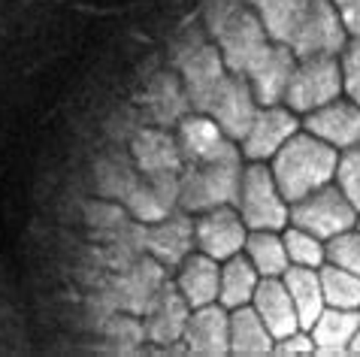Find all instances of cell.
Listing matches in <instances>:
<instances>
[{
	"label": "cell",
	"mask_w": 360,
	"mask_h": 357,
	"mask_svg": "<svg viewBox=\"0 0 360 357\" xmlns=\"http://www.w3.org/2000/svg\"><path fill=\"white\" fill-rule=\"evenodd\" d=\"M239 176H243V152L239 143L227 140L215 155L203 161H188L179 170V209L188 215L227 206L236 200Z\"/></svg>",
	"instance_id": "1"
},
{
	"label": "cell",
	"mask_w": 360,
	"mask_h": 357,
	"mask_svg": "<svg viewBox=\"0 0 360 357\" xmlns=\"http://www.w3.org/2000/svg\"><path fill=\"white\" fill-rule=\"evenodd\" d=\"M336 161L339 152L333 145L321 143L318 136L306 134L303 127L288 140L278 152L269 157V170H273V178L278 185V191L288 203L300 200V197L318 191L333 182L336 173Z\"/></svg>",
	"instance_id": "2"
},
{
	"label": "cell",
	"mask_w": 360,
	"mask_h": 357,
	"mask_svg": "<svg viewBox=\"0 0 360 357\" xmlns=\"http://www.w3.org/2000/svg\"><path fill=\"white\" fill-rule=\"evenodd\" d=\"M236 212L248 231H278L282 233L291 224V203L278 191L273 170L266 161H248L243 164L236 191Z\"/></svg>",
	"instance_id": "3"
},
{
	"label": "cell",
	"mask_w": 360,
	"mask_h": 357,
	"mask_svg": "<svg viewBox=\"0 0 360 357\" xmlns=\"http://www.w3.org/2000/svg\"><path fill=\"white\" fill-rule=\"evenodd\" d=\"M342 97V73H339L336 55H309L297 58L291 82L285 88L282 103L297 115H306L312 109Z\"/></svg>",
	"instance_id": "4"
},
{
	"label": "cell",
	"mask_w": 360,
	"mask_h": 357,
	"mask_svg": "<svg viewBox=\"0 0 360 357\" xmlns=\"http://www.w3.org/2000/svg\"><path fill=\"white\" fill-rule=\"evenodd\" d=\"M176 67H179V79H182V88L188 94L191 109L194 112H206L218 82H221L227 73L224 58L218 52L215 39H206L203 34H191L179 46Z\"/></svg>",
	"instance_id": "5"
},
{
	"label": "cell",
	"mask_w": 360,
	"mask_h": 357,
	"mask_svg": "<svg viewBox=\"0 0 360 357\" xmlns=\"http://www.w3.org/2000/svg\"><path fill=\"white\" fill-rule=\"evenodd\" d=\"M291 224L303 227V231L315 233L321 242H327L330 236L352 231L357 224V209L345 200V194L330 182V185L318 188V191L291 203Z\"/></svg>",
	"instance_id": "6"
},
{
	"label": "cell",
	"mask_w": 360,
	"mask_h": 357,
	"mask_svg": "<svg viewBox=\"0 0 360 357\" xmlns=\"http://www.w3.org/2000/svg\"><path fill=\"white\" fill-rule=\"evenodd\" d=\"M212 39H215L218 52H221V58H224L227 70L243 73V76L248 73V67L266 52V46L273 43L264 22L257 18V13L245 4L239 6L221 27H218V34Z\"/></svg>",
	"instance_id": "7"
},
{
	"label": "cell",
	"mask_w": 360,
	"mask_h": 357,
	"mask_svg": "<svg viewBox=\"0 0 360 357\" xmlns=\"http://www.w3.org/2000/svg\"><path fill=\"white\" fill-rule=\"evenodd\" d=\"M257 106L261 103L255 100V91H252V85H248V79L243 73L227 70L215 88L212 100L206 106V115H212V122L221 127V134L227 140L239 143L248 134V127H252Z\"/></svg>",
	"instance_id": "8"
},
{
	"label": "cell",
	"mask_w": 360,
	"mask_h": 357,
	"mask_svg": "<svg viewBox=\"0 0 360 357\" xmlns=\"http://www.w3.org/2000/svg\"><path fill=\"white\" fill-rule=\"evenodd\" d=\"M348 39V31L342 25V18L333 9L330 0H312L306 9V15L300 18L294 37L288 39L291 52L297 58L309 55H339Z\"/></svg>",
	"instance_id": "9"
},
{
	"label": "cell",
	"mask_w": 360,
	"mask_h": 357,
	"mask_svg": "<svg viewBox=\"0 0 360 357\" xmlns=\"http://www.w3.org/2000/svg\"><path fill=\"white\" fill-rule=\"evenodd\" d=\"M245 236H248V227L243 224L233 203L194 215V249L215 257L218 264L243 252Z\"/></svg>",
	"instance_id": "10"
},
{
	"label": "cell",
	"mask_w": 360,
	"mask_h": 357,
	"mask_svg": "<svg viewBox=\"0 0 360 357\" xmlns=\"http://www.w3.org/2000/svg\"><path fill=\"white\" fill-rule=\"evenodd\" d=\"M297 131H300V115L291 112L285 103L257 106L252 127L239 140V152H243L245 161H269Z\"/></svg>",
	"instance_id": "11"
},
{
	"label": "cell",
	"mask_w": 360,
	"mask_h": 357,
	"mask_svg": "<svg viewBox=\"0 0 360 357\" xmlns=\"http://www.w3.org/2000/svg\"><path fill=\"white\" fill-rule=\"evenodd\" d=\"M300 127L306 134L318 136L321 143L333 145L336 152H342V148H352L360 143V106L342 94L336 100L306 112L300 118Z\"/></svg>",
	"instance_id": "12"
},
{
	"label": "cell",
	"mask_w": 360,
	"mask_h": 357,
	"mask_svg": "<svg viewBox=\"0 0 360 357\" xmlns=\"http://www.w3.org/2000/svg\"><path fill=\"white\" fill-rule=\"evenodd\" d=\"M182 342L188 354L227 357L230 354V309H224L221 303H206L191 309Z\"/></svg>",
	"instance_id": "13"
},
{
	"label": "cell",
	"mask_w": 360,
	"mask_h": 357,
	"mask_svg": "<svg viewBox=\"0 0 360 357\" xmlns=\"http://www.w3.org/2000/svg\"><path fill=\"white\" fill-rule=\"evenodd\" d=\"M127 212L143 224H155L179 209V173H139L127 194Z\"/></svg>",
	"instance_id": "14"
},
{
	"label": "cell",
	"mask_w": 360,
	"mask_h": 357,
	"mask_svg": "<svg viewBox=\"0 0 360 357\" xmlns=\"http://www.w3.org/2000/svg\"><path fill=\"white\" fill-rule=\"evenodd\" d=\"M188 315H191V306L185 303V297L176 291V285H164L161 291L155 294V300L148 303V309L143 312V330L146 339L158 345V351L169 349V345L182 342Z\"/></svg>",
	"instance_id": "15"
},
{
	"label": "cell",
	"mask_w": 360,
	"mask_h": 357,
	"mask_svg": "<svg viewBox=\"0 0 360 357\" xmlns=\"http://www.w3.org/2000/svg\"><path fill=\"white\" fill-rule=\"evenodd\" d=\"M294 64H297V55L291 52L288 43H269L266 52L257 58V61L248 67V85L255 91V100L261 106H273V103H282L285 97V88L291 82V73H294Z\"/></svg>",
	"instance_id": "16"
},
{
	"label": "cell",
	"mask_w": 360,
	"mask_h": 357,
	"mask_svg": "<svg viewBox=\"0 0 360 357\" xmlns=\"http://www.w3.org/2000/svg\"><path fill=\"white\" fill-rule=\"evenodd\" d=\"M143 245L152 252L161 264L179 266L194 249V215L188 212H173L155 224H146L143 231Z\"/></svg>",
	"instance_id": "17"
},
{
	"label": "cell",
	"mask_w": 360,
	"mask_h": 357,
	"mask_svg": "<svg viewBox=\"0 0 360 357\" xmlns=\"http://www.w3.org/2000/svg\"><path fill=\"white\" fill-rule=\"evenodd\" d=\"M131 161L139 173H179L182 152L169 127H139L131 140Z\"/></svg>",
	"instance_id": "18"
},
{
	"label": "cell",
	"mask_w": 360,
	"mask_h": 357,
	"mask_svg": "<svg viewBox=\"0 0 360 357\" xmlns=\"http://www.w3.org/2000/svg\"><path fill=\"white\" fill-rule=\"evenodd\" d=\"M252 306L261 315V321L266 324V330L273 333V339H282V336L300 330L297 309L291 303V294H288L282 275H261V282H257L252 294Z\"/></svg>",
	"instance_id": "19"
},
{
	"label": "cell",
	"mask_w": 360,
	"mask_h": 357,
	"mask_svg": "<svg viewBox=\"0 0 360 357\" xmlns=\"http://www.w3.org/2000/svg\"><path fill=\"white\" fill-rule=\"evenodd\" d=\"M218 279H221V264L203 252H191L179 264L176 291L185 297L191 309H197L206 303H218Z\"/></svg>",
	"instance_id": "20"
},
{
	"label": "cell",
	"mask_w": 360,
	"mask_h": 357,
	"mask_svg": "<svg viewBox=\"0 0 360 357\" xmlns=\"http://www.w3.org/2000/svg\"><path fill=\"white\" fill-rule=\"evenodd\" d=\"M143 109H146V115L152 124L176 127L182 122V115L191 112V103H188L182 79L176 73H158L143 94Z\"/></svg>",
	"instance_id": "21"
},
{
	"label": "cell",
	"mask_w": 360,
	"mask_h": 357,
	"mask_svg": "<svg viewBox=\"0 0 360 357\" xmlns=\"http://www.w3.org/2000/svg\"><path fill=\"white\" fill-rule=\"evenodd\" d=\"M360 327V309H336L324 306L315 324L309 327V336L315 342V357H345L348 342Z\"/></svg>",
	"instance_id": "22"
},
{
	"label": "cell",
	"mask_w": 360,
	"mask_h": 357,
	"mask_svg": "<svg viewBox=\"0 0 360 357\" xmlns=\"http://www.w3.org/2000/svg\"><path fill=\"white\" fill-rule=\"evenodd\" d=\"M273 333L266 330L261 315L252 303L230 309V354L233 357H269L273 354Z\"/></svg>",
	"instance_id": "23"
},
{
	"label": "cell",
	"mask_w": 360,
	"mask_h": 357,
	"mask_svg": "<svg viewBox=\"0 0 360 357\" xmlns=\"http://www.w3.org/2000/svg\"><path fill=\"white\" fill-rule=\"evenodd\" d=\"M176 143H179V152H182V164H188V161H203V157L215 155L227 143V136L212 122V115L191 109L176 124Z\"/></svg>",
	"instance_id": "24"
},
{
	"label": "cell",
	"mask_w": 360,
	"mask_h": 357,
	"mask_svg": "<svg viewBox=\"0 0 360 357\" xmlns=\"http://www.w3.org/2000/svg\"><path fill=\"white\" fill-rule=\"evenodd\" d=\"M282 282L291 294V303L297 309V318H300V327L309 330L315 324V318L321 315L324 309V294H321V279H318V270L312 266H288L282 273Z\"/></svg>",
	"instance_id": "25"
},
{
	"label": "cell",
	"mask_w": 360,
	"mask_h": 357,
	"mask_svg": "<svg viewBox=\"0 0 360 357\" xmlns=\"http://www.w3.org/2000/svg\"><path fill=\"white\" fill-rule=\"evenodd\" d=\"M257 282H261V273L252 266V261L239 252L233 257L221 261V279H218V303L224 309H236V306L252 303V294Z\"/></svg>",
	"instance_id": "26"
},
{
	"label": "cell",
	"mask_w": 360,
	"mask_h": 357,
	"mask_svg": "<svg viewBox=\"0 0 360 357\" xmlns=\"http://www.w3.org/2000/svg\"><path fill=\"white\" fill-rule=\"evenodd\" d=\"M248 6L257 13V18L264 22L269 39L276 43H288L294 37L300 18L306 15V9L312 0H245Z\"/></svg>",
	"instance_id": "27"
},
{
	"label": "cell",
	"mask_w": 360,
	"mask_h": 357,
	"mask_svg": "<svg viewBox=\"0 0 360 357\" xmlns=\"http://www.w3.org/2000/svg\"><path fill=\"white\" fill-rule=\"evenodd\" d=\"M243 254L252 261V266L261 275H282L291 266L278 231H248Z\"/></svg>",
	"instance_id": "28"
},
{
	"label": "cell",
	"mask_w": 360,
	"mask_h": 357,
	"mask_svg": "<svg viewBox=\"0 0 360 357\" xmlns=\"http://www.w3.org/2000/svg\"><path fill=\"white\" fill-rule=\"evenodd\" d=\"M318 279H321L324 306H336V309H360V275L324 261L321 266H318Z\"/></svg>",
	"instance_id": "29"
},
{
	"label": "cell",
	"mask_w": 360,
	"mask_h": 357,
	"mask_svg": "<svg viewBox=\"0 0 360 357\" xmlns=\"http://www.w3.org/2000/svg\"><path fill=\"white\" fill-rule=\"evenodd\" d=\"M139 170L131 164H122L118 157H106V161L97 164V191L103 197H112V200H127L131 188L136 185Z\"/></svg>",
	"instance_id": "30"
},
{
	"label": "cell",
	"mask_w": 360,
	"mask_h": 357,
	"mask_svg": "<svg viewBox=\"0 0 360 357\" xmlns=\"http://www.w3.org/2000/svg\"><path fill=\"white\" fill-rule=\"evenodd\" d=\"M282 242H285L288 261L294 266H312V270H318L324 264V242L315 233L303 231V227L288 224L282 231Z\"/></svg>",
	"instance_id": "31"
},
{
	"label": "cell",
	"mask_w": 360,
	"mask_h": 357,
	"mask_svg": "<svg viewBox=\"0 0 360 357\" xmlns=\"http://www.w3.org/2000/svg\"><path fill=\"white\" fill-rule=\"evenodd\" d=\"M324 261L360 275V231L357 227L330 236V240L324 242Z\"/></svg>",
	"instance_id": "32"
},
{
	"label": "cell",
	"mask_w": 360,
	"mask_h": 357,
	"mask_svg": "<svg viewBox=\"0 0 360 357\" xmlns=\"http://www.w3.org/2000/svg\"><path fill=\"white\" fill-rule=\"evenodd\" d=\"M333 185L345 194V200L352 203L354 209H357V215H360V143L339 152Z\"/></svg>",
	"instance_id": "33"
},
{
	"label": "cell",
	"mask_w": 360,
	"mask_h": 357,
	"mask_svg": "<svg viewBox=\"0 0 360 357\" xmlns=\"http://www.w3.org/2000/svg\"><path fill=\"white\" fill-rule=\"evenodd\" d=\"M336 58L342 73V94L360 106V37H348Z\"/></svg>",
	"instance_id": "34"
},
{
	"label": "cell",
	"mask_w": 360,
	"mask_h": 357,
	"mask_svg": "<svg viewBox=\"0 0 360 357\" xmlns=\"http://www.w3.org/2000/svg\"><path fill=\"white\" fill-rule=\"evenodd\" d=\"M273 354H278V357H315V342H312V336H309V330L300 327V330L276 339Z\"/></svg>",
	"instance_id": "35"
},
{
	"label": "cell",
	"mask_w": 360,
	"mask_h": 357,
	"mask_svg": "<svg viewBox=\"0 0 360 357\" xmlns=\"http://www.w3.org/2000/svg\"><path fill=\"white\" fill-rule=\"evenodd\" d=\"M243 4H245V0H206L203 15H206V31H209V37H215L218 27H221Z\"/></svg>",
	"instance_id": "36"
},
{
	"label": "cell",
	"mask_w": 360,
	"mask_h": 357,
	"mask_svg": "<svg viewBox=\"0 0 360 357\" xmlns=\"http://www.w3.org/2000/svg\"><path fill=\"white\" fill-rule=\"evenodd\" d=\"M342 18L348 37H360V0H330Z\"/></svg>",
	"instance_id": "37"
},
{
	"label": "cell",
	"mask_w": 360,
	"mask_h": 357,
	"mask_svg": "<svg viewBox=\"0 0 360 357\" xmlns=\"http://www.w3.org/2000/svg\"><path fill=\"white\" fill-rule=\"evenodd\" d=\"M348 354H354V357H360V327L354 330V336H352V342H348Z\"/></svg>",
	"instance_id": "38"
},
{
	"label": "cell",
	"mask_w": 360,
	"mask_h": 357,
	"mask_svg": "<svg viewBox=\"0 0 360 357\" xmlns=\"http://www.w3.org/2000/svg\"><path fill=\"white\" fill-rule=\"evenodd\" d=\"M354 227H357V231H360V215H357V224H354Z\"/></svg>",
	"instance_id": "39"
}]
</instances>
